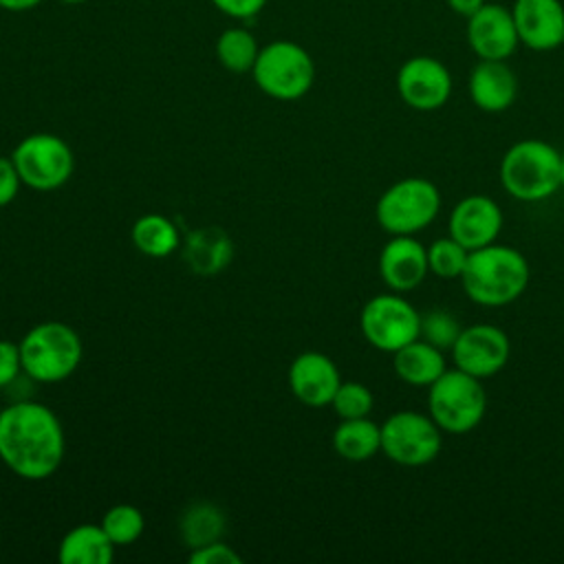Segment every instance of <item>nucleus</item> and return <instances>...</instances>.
Segmentation results:
<instances>
[{"label": "nucleus", "mask_w": 564, "mask_h": 564, "mask_svg": "<svg viewBox=\"0 0 564 564\" xmlns=\"http://www.w3.org/2000/svg\"><path fill=\"white\" fill-rule=\"evenodd\" d=\"M66 438L57 414L37 401L20 399L0 412V463L24 480H44L64 460Z\"/></svg>", "instance_id": "nucleus-1"}, {"label": "nucleus", "mask_w": 564, "mask_h": 564, "mask_svg": "<svg viewBox=\"0 0 564 564\" xmlns=\"http://www.w3.org/2000/svg\"><path fill=\"white\" fill-rule=\"evenodd\" d=\"M458 280L474 304L498 308L516 302L527 291L531 267L518 249L491 242L469 251Z\"/></svg>", "instance_id": "nucleus-2"}, {"label": "nucleus", "mask_w": 564, "mask_h": 564, "mask_svg": "<svg viewBox=\"0 0 564 564\" xmlns=\"http://www.w3.org/2000/svg\"><path fill=\"white\" fill-rule=\"evenodd\" d=\"M18 346L22 372L40 383H57L68 379L79 368L84 357V344L77 330L57 319L29 328Z\"/></svg>", "instance_id": "nucleus-3"}, {"label": "nucleus", "mask_w": 564, "mask_h": 564, "mask_svg": "<svg viewBox=\"0 0 564 564\" xmlns=\"http://www.w3.org/2000/svg\"><path fill=\"white\" fill-rule=\"evenodd\" d=\"M500 183L522 203H538L562 187L560 152L542 139L516 141L500 161Z\"/></svg>", "instance_id": "nucleus-4"}, {"label": "nucleus", "mask_w": 564, "mask_h": 564, "mask_svg": "<svg viewBox=\"0 0 564 564\" xmlns=\"http://www.w3.org/2000/svg\"><path fill=\"white\" fill-rule=\"evenodd\" d=\"M480 381L454 366L427 388V414L443 432L467 434L480 425L487 410V392Z\"/></svg>", "instance_id": "nucleus-5"}, {"label": "nucleus", "mask_w": 564, "mask_h": 564, "mask_svg": "<svg viewBox=\"0 0 564 564\" xmlns=\"http://www.w3.org/2000/svg\"><path fill=\"white\" fill-rule=\"evenodd\" d=\"M256 86L271 99H302L315 82V62L311 53L291 40H275L260 46L251 68Z\"/></svg>", "instance_id": "nucleus-6"}, {"label": "nucleus", "mask_w": 564, "mask_h": 564, "mask_svg": "<svg viewBox=\"0 0 564 564\" xmlns=\"http://www.w3.org/2000/svg\"><path fill=\"white\" fill-rule=\"evenodd\" d=\"M441 212L438 187L423 176H405L392 183L377 200L375 216L390 236H414Z\"/></svg>", "instance_id": "nucleus-7"}, {"label": "nucleus", "mask_w": 564, "mask_h": 564, "mask_svg": "<svg viewBox=\"0 0 564 564\" xmlns=\"http://www.w3.org/2000/svg\"><path fill=\"white\" fill-rule=\"evenodd\" d=\"M443 447V430L430 414L399 410L381 423V452L401 467H423Z\"/></svg>", "instance_id": "nucleus-8"}, {"label": "nucleus", "mask_w": 564, "mask_h": 564, "mask_svg": "<svg viewBox=\"0 0 564 564\" xmlns=\"http://www.w3.org/2000/svg\"><path fill=\"white\" fill-rule=\"evenodd\" d=\"M11 161L22 178V185L37 192L62 187L75 170L70 145L51 132H35L24 137L15 145Z\"/></svg>", "instance_id": "nucleus-9"}, {"label": "nucleus", "mask_w": 564, "mask_h": 564, "mask_svg": "<svg viewBox=\"0 0 564 564\" xmlns=\"http://www.w3.org/2000/svg\"><path fill=\"white\" fill-rule=\"evenodd\" d=\"M359 326L370 346L394 352L419 337L421 313L401 293H379L364 304Z\"/></svg>", "instance_id": "nucleus-10"}, {"label": "nucleus", "mask_w": 564, "mask_h": 564, "mask_svg": "<svg viewBox=\"0 0 564 564\" xmlns=\"http://www.w3.org/2000/svg\"><path fill=\"white\" fill-rule=\"evenodd\" d=\"M397 93L412 110H438L452 95V73L432 55H414L397 70Z\"/></svg>", "instance_id": "nucleus-11"}, {"label": "nucleus", "mask_w": 564, "mask_h": 564, "mask_svg": "<svg viewBox=\"0 0 564 564\" xmlns=\"http://www.w3.org/2000/svg\"><path fill=\"white\" fill-rule=\"evenodd\" d=\"M449 352L456 368L478 379H487L507 366L511 357V341L507 333L494 324H474L458 333Z\"/></svg>", "instance_id": "nucleus-12"}, {"label": "nucleus", "mask_w": 564, "mask_h": 564, "mask_svg": "<svg viewBox=\"0 0 564 564\" xmlns=\"http://www.w3.org/2000/svg\"><path fill=\"white\" fill-rule=\"evenodd\" d=\"M467 44L478 59H509L520 46L511 7L485 2L467 18Z\"/></svg>", "instance_id": "nucleus-13"}, {"label": "nucleus", "mask_w": 564, "mask_h": 564, "mask_svg": "<svg viewBox=\"0 0 564 564\" xmlns=\"http://www.w3.org/2000/svg\"><path fill=\"white\" fill-rule=\"evenodd\" d=\"M447 229L449 236L469 251L487 247L496 242L502 229V209L491 196L469 194L449 212Z\"/></svg>", "instance_id": "nucleus-14"}, {"label": "nucleus", "mask_w": 564, "mask_h": 564, "mask_svg": "<svg viewBox=\"0 0 564 564\" xmlns=\"http://www.w3.org/2000/svg\"><path fill=\"white\" fill-rule=\"evenodd\" d=\"M511 15L520 44L531 51H555L564 44V4L560 0H516Z\"/></svg>", "instance_id": "nucleus-15"}, {"label": "nucleus", "mask_w": 564, "mask_h": 564, "mask_svg": "<svg viewBox=\"0 0 564 564\" xmlns=\"http://www.w3.org/2000/svg\"><path fill=\"white\" fill-rule=\"evenodd\" d=\"M339 383V370L324 352H300L289 366V388L293 397L308 408L330 405Z\"/></svg>", "instance_id": "nucleus-16"}, {"label": "nucleus", "mask_w": 564, "mask_h": 564, "mask_svg": "<svg viewBox=\"0 0 564 564\" xmlns=\"http://www.w3.org/2000/svg\"><path fill=\"white\" fill-rule=\"evenodd\" d=\"M430 273L427 247L414 236H392L379 253V275L394 293H408L423 284Z\"/></svg>", "instance_id": "nucleus-17"}, {"label": "nucleus", "mask_w": 564, "mask_h": 564, "mask_svg": "<svg viewBox=\"0 0 564 564\" xmlns=\"http://www.w3.org/2000/svg\"><path fill=\"white\" fill-rule=\"evenodd\" d=\"M467 93L482 112H502L518 97V77L507 59H478L469 70Z\"/></svg>", "instance_id": "nucleus-18"}, {"label": "nucleus", "mask_w": 564, "mask_h": 564, "mask_svg": "<svg viewBox=\"0 0 564 564\" xmlns=\"http://www.w3.org/2000/svg\"><path fill=\"white\" fill-rule=\"evenodd\" d=\"M183 258L187 267L198 275H216L229 267L234 258V242L220 227H200L189 231Z\"/></svg>", "instance_id": "nucleus-19"}, {"label": "nucleus", "mask_w": 564, "mask_h": 564, "mask_svg": "<svg viewBox=\"0 0 564 564\" xmlns=\"http://www.w3.org/2000/svg\"><path fill=\"white\" fill-rule=\"evenodd\" d=\"M392 366L401 381L416 388H430L447 370L443 350L421 337L394 350Z\"/></svg>", "instance_id": "nucleus-20"}, {"label": "nucleus", "mask_w": 564, "mask_h": 564, "mask_svg": "<svg viewBox=\"0 0 564 564\" xmlns=\"http://www.w3.org/2000/svg\"><path fill=\"white\" fill-rule=\"evenodd\" d=\"M115 557V544L101 524L84 522L64 533L57 560L64 564H108Z\"/></svg>", "instance_id": "nucleus-21"}, {"label": "nucleus", "mask_w": 564, "mask_h": 564, "mask_svg": "<svg viewBox=\"0 0 564 564\" xmlns=\"http://www.w3.org/2000/svg\"><path fill=\"white\" fill-rule=\"evenodd\" d=\"M333 449L348 463L370 460L381 452V425L361 419H339V425L333 432Z\"/></svg>", "instance_id": "nucleus-22"}, {"label": "nucleus", "mask_w": 564, "mask_h": 564, "mask_svg": "<svg viewBox=\"0 0 564 564\" xmlns=\"http://www.w3.org/2000/svg\"><path fill=\"white\" fill-rule=\"evenodd\" d=\"M132 242L148 258H165L181 245L176 225L163 214H145L132 225Z\"/></svg>", "instance_id": "nucleus-23"}, {"label": "nucleus", "mask_w": 564, "mask_h": 564, "mask_svg": "<svg viewBox=\"0 0 564 564\" xmlns=\"http://www.w3.org/2000/svg\"><path fill=\"white\" fill-rule=\"evenodd\" d=\"M223 531H225V513L214 502L200 500L189 505L181 513L178 533L183 544H187L189 549H198L220 540Z\"/></svg>", "instance_id": "nucleus-24"}, {"label": "nucleus", "mask_w": 564, "mask_h": 564, "mask_svg": "<svg viewBox=\"0 0 564 564\" xmlns=\"http://www.w3.org/2000/svg\"><path fill=\"white\" fill-rule=\"evenodd\" d=\"M216 59L229 73H251L260 44L256 35L245 26H229L216 40Z\"/></svg>", "instance_id": "nucleus-25"}, {"label": "nucleus", "mask_w": 564, "mask_h": 564, "mask_svg": "<svg viewBox=\"0 0 564 564\" xmlns=\"http://www.w3.org/2000/svg\"><path fill=\"white\" fill-rule=\"evenodd\" d=\"M99 524L104 527L106 535L112 540L115 546H126L141 538V533L145 529V518L139 507L121 502V505L110 507L104 513Z\"/></svg>", "instance_id": "nucleus-26"}, {"label": "nucleus", "mask_w": 564, "mask_h": 564, "mask_svg": "<svg viewBox=\"0 0 564 564\" xmlns=\"http://www.w3.org/2000/svg\"><path fill=\"white\" fill-rule=\"evenodd\" d=\"M469 258V249H465L458 240H454L449 234L445 238L434 240L427 247V264L430 273L443 278V280H454L460 278L465 264Z\"/></svg>", "instance_id": "nucleus-27"}, {"label": "nucleus", "mask_w": 564, "mask_h": 564, "mask_svg": "<svg viewBox=\"0 0 564 564\" xmlns=\"http://www.w3.org/2000/svg\"><path fill=\"white\" fill-rule=\"evenodd\" d=\"M463 330V326L456 322V317L445 311V308H434L427 311L425 315H421V330L419 337L430 341L432 346L445 350H452L454 341L458 339V333Z\"/></svg>", "instance_id": "nucleus-28"}, {"label": "nucleus", "mask_w": 564, "mask_h": 564, "mask_svg": "<svg viewBox=\"0 0 564 564\" xmlns=\"http://www.w3.org/2000/svg\"><path fill=\"white\" fill-rule=\"evenodd\" d=\"M330 405L339 419H361L370 414L375 397L361 381H341Z\"/></svg>", "instance_id": "nucleus-29"}, {"label": "nucleus", "mask_w": 564, "mask_h": 564, "mask_svg": "<svg viewBox=\"0 0 564 564\" xmlns=\"http://www.w3.org/2000/svg\"><path fill=\"white\" fill-rule=\"evenodd\" d=\"M187 560L192 564H240L242 557L238 555V551H234L229 544H225L223 540L209 542L205 546L192 549Z\"/></svg>", "instance_id": "nucleus-30"}, {"label": "nucleus", "mask_w": 564, "mask_h": 564, "mask_svg": "<svg viewBox=\"0 0 564 564\" xmlns=\"http://www.w3.org/2000/svg\"><path fill=\"white\" fill-rule=\"evenodd\" d=\"M20 375H22L20 346L9 339H0V388H9Z\"/></svg>", "instance_id": "nucleus-31"}, {"label": "nucleus", "mask_w": 564, "mask_h": 564, "mask_svg": "<svg viewBox=\"0 0 564 564\" xmlns=\"http://www.w3.org/2000/svg\"><path fill=\"white\" fill-rule=\"evenodd\" d=\"M223 15L234 18V20H251L256 18L267 0H209Z\"/></svg>", "instance_id": "nucleus-32"}, {"label": "nucleus", "mask_w": 564, "mask_h": 564, "mask_svg": "<svg viewBox=\"0 0 564 564\" xmlns=\"http://www.w3.org/2000/svg\"><path fill=\"white\" fill-rule=\"evenodd\" d=\"M22 185V178L11 161V156H0V207L9 205L15 196H18V189Z\"/></svg>", "instance_id": "nucleus-33"}, {"label": "nucleus", "mask_w": 564, "mask_h": 564, "mask_svg": "<svg viewBox=\"0 0 564 564\" xmlns=\"http://www.w3.org/2000/svg\"><path fill=\"white\" fill-rule=\"evenodd\" d=\"M447 7L452 9V13L456 15H463V18H469L474 15L487 0H445Z\"/></svg>", "instance_id": "nucleus-34"}, {"label": "nucleus", "mask_w": 564, "mask_h": 564, "mask_svg": "<svg viewBox=\"0 0 564 564\" xmlns=\"http://www.w3.org/2000/svg\"><path fill=\"white\" fill-rule=\"evenodd\" d=\"M42 2L44 0H0V9L9 13H24L37 9Z\"/></svg>", "instance_id": "nucleus-35"}, {"label": "nucleus", "mask_w": 564, "mask_h": 564, "mask_svg": "<svg viewBox=\"0 0 564 564\" xmlns=\"http://www.w3.org/2000/svg\"><path fill=\"white\" fill-rule=\"evenodd\" d=\"M560 176H562V187H564V152H560Z\"/></svg>", "instance_id": "nucleus-36"}, {"label": "nucleus", "mask_w": 564, "mask_h": 564, "mask_svg": "<svg viewBox=\"0 0 564 564\" xmlns=\"http://www.w3.org/2000/svg\"><path fill=\"white\" fill-rule=\"evenodd\" d=\"M57 2H62V4H84L88 0H57Z\"/></svg>", "instance_id": "nucleus-37"}, {"label": "nucleus", "mask_w": 564, "mask_h": 564, "mask_svg": "<svg viewBox=\"0 0 564 564\" xmlns=\"http://www.w3.org/2000/svg\"><path fill=\"white\" fill-rule=\"evenodd\" d=\"M0 412H2V408H0Z\"/></svg>", "instance_id": "nucleus-38"}]
</instances>
